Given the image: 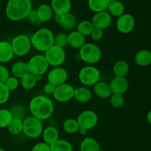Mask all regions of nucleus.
I'll list each match as a JSON object with an SVG mask.
<instances>
[{"label": "nucleus", "instance_id": "nucleus-51", "mask_svg": "<svg viewBox=\"0 0 151 151\" xmlns=\"http://www.w3.org/2000/svg\"><path fill=\"white\" fill-rule=\"evenodd\" d=\"M100 151H106V150H100Z\"/></svg>", "mask_w": 151, "mask_h": 151}, {"label": "nucleus", "instance_id": "nucleus-38", "mask_svg": "<svg viewBox=\"0 0 151 151\" xmlns=\"http://www.w3.org/2000/svg\"><path fill=\"white\" fill-rule=\"evenodd\" d=\"M10 111L12 114L13 118H19V119H22V118L24 116L25 109L22 105H15L10 109Z\"/></svg>", "mask_w": 151, "mask_h": 151}, {"label": "nucleus", "instance_id": "nucleus-7", "mask_svg": "<svg viewBox=\"0 0 151 151\" xmlns=\"http://www.w3.org/2000/svg\"><path fill=\"white\" fill-rule=\"evenodd\" d=\"M10 44L14 55L19 56V57L27 55L32 47L30 38L26 35H17L12 40Z\"/></svg>", "mask_w": 151, "mask_h": 151}, {"label": "nucleus", "instance_id": "nucleus-18", "mask_svg": "<svg viewBox=\"0 0 151 151\" xmlns=\"http://www.w3.org/2000/svg\"><path fill=\"white\" fill-rule=\"evenodd\" d=\"M71 0H52L51 7L55 14L63 15L70 11Z\"/></svg>", "mask_w": 151, "mask_h": 151}, {"label": "nucleus", "instance_id": "nucleus-1", "mask_svg": "<svg viewBox=\"0 0 151 151\" xmlns=\"http://www.w3.org/2000/svg\"><path fill=\"white\" fill-rule=\"evenodd\" d=\"M29 109L32 116L42 121L52 116L54 111V104L49 97L44 95H37L30 100Z\"/></svg>", "mask_w": 151, "mask_h": 151}, {"label": "nucleus", "instance_id": "nucleus-9", "mask_svg": "<svg viewBox=\"0 0 151 151\" xmlns=\"http://www.w3.org/2000/svg\"><path fill=\"white\" fill-rule=\"evenodd\" d=\"M44 56L49 65L55 67H58L63 64L66 60V52L64 49L55 44L47 52H45Z\"/></svg>", "mask_w": 151, "mask_h": 151}, {"label": "nucleus", "instance_id": "nucleus-40", "mask_svg": "<svg viewBox=\"0 0 151 151\" xmlns=\"http://www.w3.org/2000/svg\"><path fill=\"white\" fill-rule=\"evenodd\" d=\"M10 92L4 83H0V105L4 104L9 100Z\"/></svg>", "mask_w": 151, "mask_h": 151}, {"label": "nucleus", "instance_id": "nucleus-22", "mask_svg": "<svg viewBox=\"0 0 151 151\" xmlns=\"http://www.w3.org/2000/svg\"><path fill=\"white\" fill-rule=\"evenodd\" d=\"M11 73L15 78L21 79L22 77L29 73L27 63L24 61H17L14 63L11 66Z\"/></svg>", "mask_w": 151, "mask_h": 151}, {"label": "nucleus", "instance_id": "nucleus-15", "mask_svg": "<svg viewBox=\"0 0 151 151\" xmlns=\"http://www.w3.org/2000/svg\"><path fill=\"white\" fill-rule=\"evenodd\" d=\"M111 21V16L109 12L102 11L94 14L91 20V23L94 28L104 30L110 26Z\"/></svg>", "mask_w": 151, "mask_h": 151}, {"label": "nucleus", "instance_id": "nucleus-27", "mask_svg": "<svg viewBox=\"0 0 151 151\" xmlns=\"http://www.w3.org/2000/svg\"><path fill=\"white\" fill-rule=\"evenodd\" d=\"M113 72L115 77L125 78L129 72V65L125 60H119L114 65Z\"/></svg>", "mask_w": 151, "mask_h": 151}, {"label": "nucleus", "instance_id": "nucleus-47", "mask_svg": "<svg viewBox=\"0 0 151 151\" xmlns=\"http://www.w3.org/2000/svg\"><path fill=\"white\" fill-rule=\"evenodd\" d=\"M147 122L151 125V110L147 114Z\"/></svg>", "mask_w": 151, "mask_h": 151}, {"label": "nucleus", "instance_id": "nucleus-44", "mask_svg": "<svg viewBox=\"0 0 151 151\" xmlns=\"http://www.w3.org/2000/svg\"><path fill=\"white\" fill-rule=\"evenodd\" d=\"M90 36L94 41H100L103 36V30L97 29V28H94L91 33L90 34Z\"/></svg>", "mask_w": 151, "mask_h": 151}, {"label": "nucleus", "instance_id": "nucleus-39", "mask_svg": "<svg viewBox=\"0 0 151 151\" xmlns=\"http://www.w3.org/2000/svg\"><path fill=\"white\" fill-rule=\"evenodd\" d=\"M4 85L7 87V89L10 91H14L16 88H18L19 85V79L15 78L14 76H10L7 79V81L4 82Z\"/></svg>", "mask_w": 151, "mask_h": 151}, {"label": "nucleus", "instance_id": "nucleus-32", "mask_svg": "<svg viewBox=\"0 0 151 151\" xmlns=\"http://www.w3.org/2000/svg\"><path fill=\"white\" fill-rule=\"evenodd\" d=\"M20 83L23 88L26 90H30L35 86L37 81L35 80V75L29 72L21 78Z\"/></svg>", "mask_w": 151, "mask_h": 151}, {"label": "nucleus", "instance_id": "nucleus-11", "mask_svg": "<svg viewBox=\"0 0 151 151\" xmlns=\"http://www.w3.org/2000/svg\"><path fill=\"white\" fill-rule=\"evenodd\" d=\"M75 88L68 83H63L56 86L55 91L52 94L55 100L60 103H66L74 98Z\"/></svg>", "mask_w": 151, "mask_h": 151}, {"label": "nucleus", "instance_id": "nucleus-45", "mask_svg": "<svg viewBox=\"0 0 151 151\" xmlns=\"http://www.w3.org/2000/svg\"><path fill=\"white\" fill-rule=\"evenodd\" d=\"M56 86H54L53 84L50 83H47L44 85V92L47 94H54L55 91Z\"/></svg>", "mask_w": 151, "mask_h": 151}, {"label": "nucleus", "instance_id": "nucleus-14", "mask_svg": "<svg viewBox=\"0 0 151 151\" xmlns=\"http://www.w3.org/2000/svg\"><path fill=\"white\" fill-rule=\"evenodd\" d=\"M55 21L65 30H72L75 27H77L76 17L70 12L63 15L55 14Z\"/></svg>", "mask_w": 151, "mask_h": 151}, {"label": "nucleus", "instance_id": "nucleus-3", "mask_svg": "<svg viewBox=\"0 0 151 151\" xmlns=\"http://www.w3.org/2000/svg\"><path fill=\"white\" fill-rule=\"evenodd\" d=\"M55 35L51 29L43 27L38 29L30 38L32 47L39 52H47L54 45Z\"/></svg>", "mask_w": 151, "mask_h": 151}, {"label": "nucleus", "instance_id": "nucleus-29", "mask_svg": "<svg viewBox=\"0 0 151 151\" xmlns=\"http://www.w3.org/2000/svg\"><path fill=\"white\" fill-rule=\"evenodd\" d=\"M109 4V0H88V1L89 8L95 13L106 11Z\"/></svg>", "mask_w": 151, "mask_h": 151}, {"label": "nucleus", "instance_id": "nucleus-17", "mask_svg": "<svg viewBox=\"0 0 151 151\" xmlns=\"http://www.w3.org/2000/svg\"><path fill=\"white\" fill-rule=\"evenodd\" d=\"M13 56L11 44L7 41H0V63H8L13 58Z\"/></svg>", "mask_w": 151, "mask_h": 151}, {"label": "nucleus", "instance_id": "nucleus-49", "mask_svg": "<svg viewBox=\"0 0 151 151\" xmlns=\"http://www.w3.org/2000/svg\"><path fill=\"white\" fill-rule=\"evenodd\" d=\"M0 151H6V150H4V148H2V147H0Z\"/></svg>", "mask_w": 151, "mask_h": 151}, {"label": "nucleus", "instance_id": "nucleus-4", "mask_svg": "<svg viewBox=\"0 0 151 151\" xmlns=\"http://www.w3.org/2000/svg\"><path fill=\"white\" fill-rule=\"evenodd\" d=\"M79 55L81 60L88 64H94L100 61L102 52L100 47L92 43H86L80 49Z\"/></svg>", "mask_w": 151, "mask_h": 151}, {"label": "nucleus", "instance_id": "nucleus-13", "mask_svg": "<svg viewBox=\"0 0 151 151\" xmlns=\"http://www.w3.org/2000/svg\"><path fill=\"white\" fill-rule=\"evenodd\" d=\"M68 79V72L61 67H55L50 71L47 75V81L55 86L66 83Z\"/></svg>", "mask_w": 151, "mask_h": 151}, {"label": "nucleus", "instance_id": "nucleus-6", "mask_svg": "<svg viewBox=\"0 0 151 151\" xmlns=\"http://www.w3.org/2000/svg\"><path fill=\"white\" fill-rule=\"evenodd\" d=\"M100 78V72L95 66H86L80 70L78 73V79L80 82L86 86H94L99 82Z\"/></svg>", "mask_w": 151, "mask_h": 151}, {"label": "nucleus", "instance_id": "nucleus-5", "mask_svg": "<svg viewBox=\"0 0 151 151\" xmlns=\"http://www.w3.org/2000/svg\"><path fill=\"white\" fill-rule=\"evenodd\" d=\"M44 131L42 121L34 116H30L23 120V131L26 137L30 139L39 137Z\"/></svg>", "mask_w": 151, "mask_h": 151}, {"label": "nucleus", "instance_id": "nucleus-16", "mask_svg": "<svg viewBox=\"0 0 151 151\" xmlns=\"http://www.w3.org/2000/svg\"><path fill=\"white\" fill-rule=\"evenodd\" d=\"M110 88L112 94H125L128 89L129 83L126 78H120V77H114L111 81Z\"/></svg>", "mask_w": 151, "mask_h": 151}, {"label": "nucleus", "instance_id": "nucleus-37", "mask_svg": "<svg viewBox=\"0 0 151 151\" xmlns=\"http://www.w3.org/2000/svg\"><path fill=\"white\" fill-rule=\"evenodd\" d=\"M54 44L64 49L68 45V35L64 32H60L55 36Z\"/></svg>", "mask_w": 151, "mask_h": 151}, {"label": "nucleus", "instance_id": "nucleus-20", "mask_svg": "<svg viewBox=\"0 0 151 151\" xmlns=\"http://www.w3.org/2000/svg\"><path fill=\"white\" fill-rule=\"evenodd\" d=\"M94 91L97 97L102 99L109 98L112 94L109 84L103 81H99L94 86Z\"/></svg>", "mask_w": 151, "mask_h": 151}, {"label": "nucleus", "instance_id": "nucleus-12", "mask_svg": "<svg viewBox=\"0 0 151 151\" xmlns=\"http://www.w3.org/2000/svg\"><path fill=\"white\" fill-rule=\"evenodd\" d=\"M116 29L122 34L131 32L135 27V19L130 13H123L116 20Z\"/></svg>", "mask_w": 151, "mask_h": 151}, {"label": "nucleus", "instance_id": "nucleus-36", "mask_svg": "<svg viewBox=\"0 0 151 151\" xmlns=\"http://www.w3.org/2000/svg\"><path fill=\"white\" fill-rule=\"evenodd\" d=\"M110 103L115 109H119L122 107L125 103V99L123 95L117 94H112L110 97Z\"/></svg>", "mask_w": 151, "mask_h": 151}, {"label": "nucleus", "instance_id": "nucleus-41", "mask_svg": "<svg viewBox=\"0 0 151 151\" xmlns=\"http://www.w3.org/2000/svg\"><path fill=\"white\" fill-rule=\"evenodd\" d=\"M28 20V22H29V24L34 26H38V25L41 24L43 23L41 20L38 18V14H37L36 10H32L30 11V13H29V15L27 16V17L26 18Z\"/></svg>", "mask_w": 151, "mask_h": 151}, {"label": "nucleus", "instance_id": "nucleus-2", "mask_svg": "<svg viewBox=\"0 0 151 151\" xmlns=\"http://www.w3.org/2000/svg\"><path fill=\"white\" fill-rule=\"evenodd\" d=\"M32 8L31 0H8L5 14L10 20L17 22L26 19Z\"/></svg>", "mask_w": 151, "mask_h": 151}, {"label": "nucleus", "instance_id": "nucleus-31", "mask_svg": "<svg viewBox=\"0 0 151 151\" xmlns=\"http://www.w3.org/2000/svg\"><path fill=\"white\" fill-rule=\"evenodd\" d=\"M7 128L10 134L19 135L23 131V120L19 118H13Z\"/></svg>", "mask_w": 151, "mask_h": 151}, {"label": "nucleus", "instance_id": "nucleus-43", "mask_svg": "<svg viewBox=\"0 0 151 151\" xmlns=\"http://www.w3.org/2000/svg\"><path fill=\"white\" fill-rule=\"evenodd\" d=\"M31 151H50V147L45 142H39L33 146Z\"/></svg>", "mask_w": 151, "mask_h": 151}, {"label": "nucleus", "instance_id": "nucleus-23", "mask_svg": "<svg viewBox=\"0 0 151 151\" xmlns=\"http://www.w3.org/2000/svg\"><path fill=\"white\" fill-rule=\"evenodd\" d=\"M136 64L140 66H147L151 64V52L147 50H142L134 57Z\"/></svg>", "mask_w": 151, "mask_h": 151}, {"label": "nucleus", "instance_id": "nucleus-28", "mask_svg": "<svg viewBox=\"0 0 151 151\" xmlns=\"http://www.w3.org/2000/svg\"><path fill=\"white\" fill-rule=\"evenodd\" d=\"M107 9L111 16H116V17H119L125 12V7L123 4L118 0L109 2Z\"/></svg>", "mask_w": 151, "mask_h": 151}, {"label": "nucleus", "instance_id": "nucleus-24", "mask_svg": "<svg viewBox=\"0 0 151 151\" xmlns=\"http://www.w3.org/2000/svg\"><path fill=\"white\" fill-rule=\"evenodd\" d=\"M74 98L79 103H88L91 99V92L86 87H79L75 88Z\"/></svg>", "mask_w": 151, "mask_h": 151}, {"label": "nucleus", "instance_id": "nucleus-25", "mask_svg": "<svg viewBox=\"0 0 151 151\" xmlns=\"http://www.w3.org/2000/svg\"><path fill=\"white\" fill-rule=\"evenodd\" d=\"M38 18L42 22H48L52 16L53 10L51 6L47 4H41L36 10Z\"/></svg>", "mask_w": 151, "mask_h": 151}, {"label": "nucleus", "instance_id": "nucleus-50", "mask_svg": "<svg viewBox=\"0 0 151 151\" xmlns=\"http://www.w3.org/2000/svg\"><path fill=\"white\" fill-rule=\"evenodd\" d=\"M117 1V0H109V2H111V1Z\"/></svg>", "mask_w": 151, "mask_h": 151}, {"label": "nucleus", "instance_id": "nucleus-35", "mask_svg": "<svg viewBox=\"0 0 151 151\" xmlns=\"http://www.w3.org/2000/svg\"><path fill=\"white\" fill-rule=\"evenodd\" d=\"M13 118L10 110L4 109H0V128H7Z\"/></svg>", "mask_w": 151, "mask_h": 151}, {"label": "nucleus", "instance_id": "nucleus-8", "mask_svg": "<svg viewBox=\"0 0 151 151\" xmlns=\"http://www.w3.org/2000/svg\"><path fill=\"white\" fill-rule=\"evenodd\" d=\"M29 73L34 75H43L49 68V63L44 55H35L27 63Z\"/></svg>", "mask_w": 151, "mask_h": 151}, {"label": "nucleus", "instance_id": "nucleus-48", "mask_svg": "<svg viewBox=\"0 0 151 151\" xmlns=\"http://www.w3.org/2000/svg\"><path fill=\"white\" fill-rule=\"evenodd\" d=\"M35 77L37 83L39 82V81H41L42 80V75H35Z\"/></svg>", "mask_w": 151, "mask_h": 151}, {"label": "nucleus", "instance_id": "nucleus-42", "mask_svg": "<svg viewBox=\"0 0 151 151\" xmlns=\"http://www.w3.org/2000/svg\"><path fill=\"white\" fill-rule=\"evenodd\" d=\"M9 77L10 72L8 69L3 65H0V83H4Z\"/></svg>", "mask_w": 151, "mask_h": 151}, {"label": "nucleus", "instance_id": "nucleus-30", "mask_svg": "<svg viewBox=\"0 0 151 151\" xmlns=\"http://www.w3.org/2000/svg\"><path fill=\"white\" fill-rule=\"evenodd\" d=\"M50 151H73V148L69 142L64 139H58L50 145Z\"/></svg>", "mask_w": 151, "mask_h": 151}, {"label": "nucleus", "instance_id": "nucleus-10", "mask_svg": "<svg viewBox=\"0 0 151 151\" xmlns=\"http://www.w3.org/2000/svg\"><path fill=\"white\" fill-rule=\"evenodd\" d=\"M80 128L88 130L92 129L98 122V116L97 114L91 110H86L81 112L77 118Z\"/></svg>", "mask_w": 151, "mask_h": 151}, {"label": "nucleus", "instance_id": "nucleus-33", "mask_svg": "<svg viewBox=\"0 0 151 151\" xmlns=\"http://www.w3.org/2000/svg\"><path fill=\"white\" fill-rule=\"evenodd\" d=\"M94 28L92 23L90 21L83 20L77 24V31L85 37L90 35Z\"/></svg>", "mask_w": 151, "mask_h": 151}, {"label": "nucleus", "instance_id": "nucleus-46", "mask_svg": "<svg viewBox=\"0 0 151 151\" xmlns=\"http://www.w3.org/2000/svg\"><path fill=\"white\" fill-rule=\"evenodd\" d=\"M87 131H87V130H86V129H84V128H80L78 132H79L80 134H81V135H86V134H87Z\"/></svg>", "mask_w": 151, "mask_h": 151}, {"label": "nucleus", "instance_id": "nucleus-26", "mask_svg": "<svg viewBox=\"0 0 151 151\" xmlns=\"http://www.w3.org/2000/svg\"><path fill=\"white\" fill-rule=\"evenodd\" d=\"M80 149L81 151H100V147L97 140L91 137H86L81 141Z\"/></svg>", "mask_w": 151, "mask_h": 151}, {"label": "nucleus", "instance_id": "nucleus-19", "mask_svg": "<svg viewBox=\"0 0 151 151\" xmlns=\"http://www.w3.org/2000/svg\"><path fill=\"white\" fill-rule=\"evenodd\" d=\"M86 44V37L78 31H72L68 34V44L72 48L81 49Z\"/></svg>", "mask_w": 151, "mask_h": 151}, {"label": "nucleus", "instance_id": "nucleus-21", "mask_svg": "<svg viewBox=\"0 0 151 151\" xmlns=\"http://www.w3.org/2000/svg\"><path fill=\"white\" fill-rule=\"evenodd\" d=\"M42 137L44 141V142L50 145L58 139L59 132L57 128L55 127L49 126L44 129L42 132Z\"/></svg>", "mask_w": 151, "mask_h": 151}, {"label": "nucleus", "instance_id": "nucleus-34", "mask_svg": "<svg viewBox=\"0 0 151 151\" xmlns=\"http://www.w3.org/2000/svg\"><path fill=\"white\" fill-rule=\"evenodd\" d=\"M63 128L65 132H66L67 134H75V133L78 132L80 126L77 119L69 118L63 122Z\"/></svg>", "mask_w": 151, "mask_h": 151}]
</instances>
